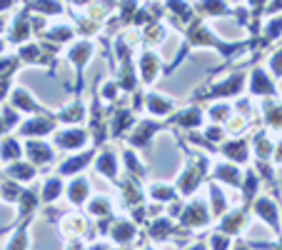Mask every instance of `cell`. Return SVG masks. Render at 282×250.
<instances>
[{"mask_svg": "<svg viewBox=\"0 0 282 250\" xmlns=\"http://www.w3.org/2000/svg\"><path fill=\"white\" fill-rule=\"evenodd\" d=\"M147 108H150V113H155V115H165V113L172 108V103L165 100V98H160V95H150Z\"/></svg>", "mask_w": 282, "mask_h": 250, "instance_id": "7c38bea8", "label": "cell"}, {"mask_svg": "<svg viewBox=\"0 0 282 250\" xmlns=\"http://www.w3.org/2000/svg\"><path fill=\"white\" fill-rule=\"evenodd\" d=\"M13 103H15V108H20V110H28V113H35V110H40V105H38V103H33V98H30L25 90H15V93H13Z\"/></svg>", "mask_w": 282, "mask_h": 250, "instance_id": "52a82bcc", "label": "cell"}, {"mask_svg": "<svg viewBox=\"0 0 282 250\" xmlns=\"http://www.w3.org/2000/svg\"><path fill=\"white\" fill-rule=\"evenodd\" d=\"M252 93H257V95H272L275 93V85L267 80L265 70H255V75H252Z\"/></svg>", "mask_w": 282, "mask_h": 250, "instance_id": "3957f363", "label": "cell"}, {"mask_svg": "<svg viewBox=\"0 0 282 250\" xmlns=\"http://www.w3.org/2000/svg\"><path fill=\"white\" fill-rule=\"evenodd\" d=\"M60 190H63V183H60V178H55V180H50V183L45 185L43 198H45V200H53V198H58V195H60Z\"/></svg>", "mask_w": 282, "mask_h": 250, "instance_id": "7402d4cb", "label": "cell"}, {"mask_svg": "<svg viewBox=\"0 0 282 250\" xmlns=\"http://www.w3.org/2000/svg\"><path fill=\"white\" fill-rule=\"evenodd\" d=\"M133 233H135V228H133L130 223H118L115 230H113V238H115L118 243H128V240L133 238Z\"/></svg>", "mask_w": 282, "mask_h": 250, "instance_id": "d6986e66", "label": "cell"}, {"mask_svg": "<svg viewBox=\"0 0 282 250\" xmlns=\"http://www.w3.org/2000/svg\"><path fill=\"white\" fill-rule=\"evenodd\" d=\"M280 30H282V20H275V23L270 25L267 35H270V38H277V33H280Z\"/></svg>", "mask_w": 282, "mask_h": 250, "instance_id": "d6a6232c", "label": "cell"}, {"mask_svg": "<svg viewBox=\"0 0 282 250\" xmlns=\"http://www.w3.org/2000/svg\"><path fill=\"white\" fill-rule=\"evenodd\" d=\"M25 245H28L25 233H18V235H15V240L10 243V248H8V250H25Z\"/></svg>", "mask_w": 282, "mask_h": 250, "instance_id": "484cf974", "label": "cell"}, {"mask_svg": "<svg viewBox=\"0 0 282 250\" xmlns=\"http://www.w3.org/2000/svg\"><path fill=\"white\" fill-rule=\"evenodd\" d=\"M192 250H205V248H202V245H195V248H192Z\"/></svg>", "mask_w": 282, "mask_h": 250, "instance_id": "d590c367", "label": "cell"}, {"mask_svg": "<svg viewBox=\"0 0 282 250\" xmlns=\"http://www.w3.org/2000/svg\"><path fill=\"white\" fill-rule=\"evenodd\" d=\"M88 198V180H75L70 185V200L73 203H83Z\"/></svg>", "mask_w": 282, "mask_h": 250, "instance_id": "2e32d148", "label": "cell"}, {"mask_svg": "<svg viewBox=\"0 0 282 250\" xmlns=\"http://www.w3.org/2000/svg\"><path fill=\"white\" fill-rule=\"evenodd\" d=\"M227 113H230V108H227V105H215V108L210 110V115H212L215 120H225V118H227Z\"/></svg>", "mask_w": 282, "mask_h": 250, "instance_id": "4316f807", "label": "cell"}, {"mask_svg": "<svg viewBox=\"0 0 282 250\" xmlns=\"http://www.w3.org/2000/svg\"><path fill=\"white\" fill-rule=\"evenodd\" d=\"M50 38H53V40H60V43H65V40H70V38H73V30H70V28H55Z\"/></svg>", "mask_w": 282, "mask_h": 250, "instance_id": "d4e9b609", "label": "cell"}, {"mask_svg": "<svg viewBox=\"0 0 282 250\" xmlns=\"http://www.w3.org/2000/svg\"><path fill=\"white\" fill-rule=\"evenodd\" d=\"M275 158H277V160L282 163V145H277V155H275Z\"/></svg>", "mask_w": 282, "mask_h": 250, "instance_id": "e575fe53", "label": "cell"}, {"mask_svg": "<svg viewBox=\"0 0 282 250\" xmlns=\"http://www.w3.org/2000/svg\"><path fill=\"white\" fill-rule=\"evenodd\" d=\"M55 143H58L60 148H80V145L85 143V133H83V130L70 128V130L58 133V135H55Z\"/></svg>", "mask_w": 282, "mask_h": 250, "instance_id": "6da1fadb", "label": "cell"}, {"mask_svg": "<svg viewBox=\"0 0 282 250\" xmlns=\"http://www.w3.org/2000/svg\"><path fill=\"white\" fill-rule=\"evenodd\" d=\"M157 130V125L155 123H142L138 130H135V135H133V143L135 145H145L150 138H152V133Z\"/></svg>", "mask_w": 282, "mask_h": 250, "instance_id": "8fae6325", "label": "cell"}, {"mask_svg": "<svg viewBox=\"0 0 282 250\" xmlns=\"http://www.w3.org/2000/svg\"><path fill=\"white\" fill-rule=\"evenodd\" d=\"M0 155H3L5 160H13V158L20 155V145H18L15 140H5V143H3V150H0Z\"/></svg>", "mask_w": 282, "mask_h": 250, "instance_id": "44dd1931", "label": "cell"}, {"mask_svg": "<svg viewBox=\"0 0 282 250\" xmlns=\"http://www.w3.org/2000/svg\"><path fill=\"white\" fill-rule=\"evenodd\" d=\"M98 170H100L103 175L113 178V175H115V155H113V153L100 155V160H98Z\"/></svg>", "mask_w": 282, "mask_h": 250, "instance_id": "9a60e30c", "label": "cell"}, {"mask_svg": "<svg viewBox=\"0 0 282 250\" xmlns=\"http://www.w3.org/2000/svg\"><path fill=\"white\" fill-rule=\"evenodd\" d=\"M83 115H85V108L80 105V103H73L70 108H65L58 118L60 120H65V123H80L83 120Z\"/></svg>", "mask_w": 282, "mask_h": 250, "instance_id": "9c48e42d", "label": "cell"}, {"mask_svg": "<svg viewBox=\"0 0 282 250\" xmlns=\"http://www.w3.org/2000/svg\"><path fill=\"white\" fill-rule=\"evenodd\" d=\"M0 28H3V20H0Z\"/></svg>", "mask_w": 282, "mask_h": 250, "instance_id": "8d00e7d4", "label": "cell"}, {"mask_svg": "<svg viewBox=\"0 0 282 250\" xmlns=\"http://www.w3.org/2000/svg\"><path fill=\"white\" fill-rule=\"evenodd\" d=\"M93 213H108V200H95L93 203Z\"/></svg>", "mask_w": 282, "mask_h": 250, "instance_id": "1f68e13d", "label": "cell"}, {"mask_svg": "<svg viewBox=\"0 0 282 250\" xmlns=\"http://www.w3.org/2000/svg\"><path fill=\"white\" fill-rule=\"evenodd\" d=\"M177 123L180 125H200L202 123V113L197 108H190V110H185V113L177 115Z\"/></svg>", "mask_w": 282, "mask_h": 250, "instance_id": "5bb4252c", "label": "cell"}, {"mask_svg": "<svg viewBox=\"0 0 282 250\" xmlns=\"http://www.w3.org/2000/svg\"><path fill=\"white\" fill-rule=\"evenodd\" d=\"M270 123L275 128H282V108H272L270 110Z\"/></svg>", "mask_w": 282, "mask_h": 250, "instance_id": "f1b7e54d", "label": "cell"}, {"mask_svg": "<svg viewBox=\"0 0 282 250\" xmlns=\"http://www.w3.org/2000/svg\"><path fill=\"white\" fill-rule=\"evenodd\" d=\"M155 70H157V58L152 53H147L142 58V78H145V83H150L155 78Z\"/></svg>", "mask_w": 282, "mask_h": 250, "instance_id": "4fadbf2b", "label": "cell"}, {"mask_svg": "<svg viewBox=\"0 0 282 250\" xmlns=\"http://www.w3.org/2000/svg\"><path fill=\"white\" fill-rule=\"evenodd\" d=\"M217 178L225 180V183H230V185H240V173L235 168H230V165H220L217 168Z\"/></svg>", "mask_w": 282, "mask_h": 250, "instance_id": "e0dca14e", "label": "cell"}, {"mask_svg": "<svg viewBox=\"0 0 282 250\" xmlns=\"http://www.w3.org/2000/svg\"><path fill=\"white\" fill-rule=\"evenodd\" d=\"M272 70H275V75H282V53H277L272 58Z\"/></svg>", "mask_w": 282, "mask_h": 250, "instance_id": "4dcf8cb0", "label": "cell"}, {"mask_svg": "<svg viewBox=\"0 0 282 250\" xmlns=\"http://www.w3.org/2000/svg\"><path fill=\"white\" fill-rule=\"evenodd\" d=\"M48 130H53V120H40V118H35V120H30V123L23 128V135H38V133H48Z\"/></svg>", "mask_w": 282, "mask_h": 250, "instance_id": "30bf717a", "label": "cell"}, {"mask_svg": "<svg viewBox=\"0 0 282 250\" xmlns=\"http://www.w3.org/2000/svg\"><path fill=\"white\" fill-rule=\"evenodd\" d=\"M8 173H10L15 180H30V178L35 175V170H33L30 165H20V163H18V165H10Z\"/></svg>", "mask_w": 282, "mask_h": 250, "instance_id": "ffe728a7", "label": "cell"}, {"mask_svg": "<svg viewBox=\"0 0 282 250\" xmlns=\"http://www.w3.org/2000/svg\"><path fill=\"white\" fill-rule=\"evenodd\" d=\"M222 150H225V155H230L232 160H240V163H245V160H247V148H245V143H240V140L227 143Z\"/></svg>", "mask_w": 282, "mask_h": 250, "instance_id": "ba28073f", "label": "cell"}, {"mask_svg": "<svg viewBox=\"0 0 282 250\" xmlns=\"http://www.w3.org/2000/svg\"><path fill=\"white\" fill-rule=\"evenodd\" d=\"M242 83H245V78H242V75H232L227 83L217 85V88L212 90V95H235V93L242 88Z\"/></svg>", "mask_w": 282, "mask_h": 250, "instance_id": "8992f818", "label": "cell"}, {"mask_svg": "<svg viewBox=\"0 0 282 250\" xmlns=\"http://www.w3.org/2000/svg\"><path fill=\"white\" fill-rule=\"evenodd\" d=\"M257 213H260V215H262V218H265V220H267L270 225H275V228H277V218H275V205H272L270 200H260V203H257Z\"/></svg>", "mask_w": 282, "mask_h": 250, "instance_id": "ac0fdd59", "label": "cell"}, {"mask_svg": "<svg viewBox=\"0 0 282 250\" xmlns=\"http://www.w3.org/2000/svg\"><path fill=\"white\" fill-rule=\"evenodd\" d=\"M182 223L185 225H205L207 223V210H205V205L202 203H190V208L185 210V215H182Z\"/></svg>", "mask_w": 282, "mask_h": 250, "instance_id": "7a4b0ae2", "label": "cell"}, {"mask_svg": "<svg viewBox=\"0 0 282 250\" xmlns=\"http://www.w3.org/2000/svg\"><path fill=\"white\" fill-rule=\"evenodd\" d=\"M212 248L215 250H227V238L225 235H215L212 238Z\"/></svg>", "mask_w": 282, "mask_h": 250, "instance_id": "f546056e", "label": "cell"}, {"mask_svg": "<svg viewBox=\"0 0 282 250\" xmlns=\"http://www.w3.org/2000/svg\"><path fill=\"white\" fill-rule=\"evenodd\" d=\"M152 198H155V200H172L175 195H172L170 188H160V185H155V188H152Z\"/></svg>", "mask_w": 282, "mask_h": 250, "instance_id": "cb8c5ba5", "label": "cell"}, {"mask_svg": "<svg viewBox=\"0 0 282 250\" xmlns=\"http://www.w3.org/2000/svg\"><path fill=\"white\" fill-rule=\"evenodd\" d=\"M212 200H215V213H222L225 210V198L217 188H212Z\"/></svg>", "mask_w": 282, "mask_h": 250, "instance_id": "83f0119b", "label": "cell"}, {"mask_svg": "<svg viewBox=\"0 0 282 250\" xmlns=\"http://www.w3.org/2000/svg\"><path fill=\"white\" fill-rule=\"evenodd\" d=\"M28 153H30V160L33 163H50L53 160V150L45 143H30L28 145Z\"/></svg>", "mask_w": 282, "mask_h": 250, "instance_id": "277c9868", "label": "cell"}, {"mask_svg": "<svg viewBox=\"0 0 282 250\" xmlns=\"http://www.w3.org/2000/svg\"><path fill=\"white\" fill-rule=\"evenodd\" d=\"M88 160H90V153H85V155H80V158H75V160H70L68 165H63V173H73V170H78V168H83V165H88Z\"/></svg>", "mask_w": 282, "mask_h": 250, "instance_id": "603a6c76", "label": "cell"}, {"mask_svg": "<svg viewBox=\"0 0 282 250\" xmlns=\"http://www.w3.org/2000/svg\"><path fill=\"white\" fill-rule=\"evenodd\" d=\"M207 138H210V140H220V138H222V130H220V128H210V130H207Z\"/></svg>", "mask_w": 282, "mask_h": 250, "instance_id": "836d02e7", "label": "cell"}, {"mask_svg": "<svg viewBox=\"0 0 282 250\" xmlns=\"http://www.w3.org/2000/svg\"><path fill=\"white\" fill-rule=\"evenodd\" d=\"M90 53H93V45L88 43V40H83V43H78L73 50H70V60L78 65V68H83L85 63H88V58H90Z\"/></svg>", "mask_w": 282, "mask_h": 250, "instance_id": "5b68a950", "label": "cell"}]
</instances>
